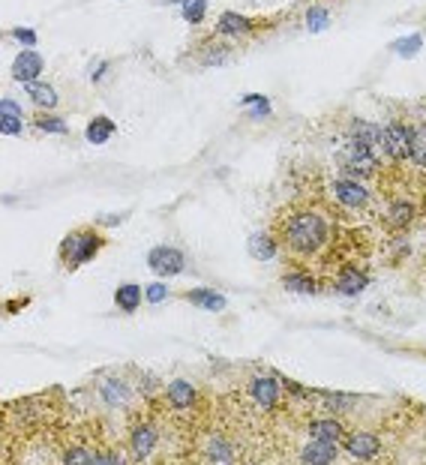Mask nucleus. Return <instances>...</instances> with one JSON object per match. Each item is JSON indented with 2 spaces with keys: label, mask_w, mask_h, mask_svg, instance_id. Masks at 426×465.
<instances>
[{
  "label": "nucleus",
  "mask_w": 426,
  "mask_h": 465,
  "mask_svg": "<svg viewBox=\"0 0 426 465\" xmlns=\"http://www.w3.org/2000/svg\"><path fill=\"white\" fill-rule=\"evenodd\" d=\"M285 237H288L291 249L309 255V253H316V249H321L324 237H328V225H324V219L316 217V213H297V217L288 219Z\"/></svg>",
  "instance_id": "1"
},
{
  "label": "nucleus",
  "mask_w": 426,
  "mask_h": 465,
  "mask_svg": "<svg viewBox=\"0 0 426 465\" xmlns=\"http://www.w3.org/2000/svg\"><path fill=\"white\" fill-rule=\"evenodd\" d=\"M99 246L103 241L93 234V231H78V234H70L63 241V262L70 267H78L84 262H91V258L99 253Z\"/></svg>",
  "instance_id": "2"
},
{
  "label": "nucleus",
  "mask_w": 426,
  "mask_h": 465,
  "mask_svg": "<svg viewBox=\"0 0 426 465\" xmlns=\"http://www.w3.org/2000/svg\"><path fill=\"white\" fill-rule=\"evenodd\" d=\"M340 160H342V165H345V172L361 174V177H369V174L375 172V165H378L373 147H369L366 141H361V139H354V141L345 144Z\"/></svg>",
  "instance_id": "3"
},
{
  "label": "nucleus",
  "mask_w": 426,
  "mask_h": 465,
  "mask_svg": "<svg viewBox=\"0 0 426 465\" xmlns=\"http://www.w3.org/2000/svg\"><path fill=\"white\" fill-rule=\"evenodd\" d=\"M148 265L160 276H177L183 270V255L174 246H156V249H150Z\"/></svg>",
  "instance_id": "4"
},
{
  "label": "nucleus",
  "mask_w": 426,
  "mask_h": 465,
  "mask_svg": "<svg viewBox=\"0 0 426 465\" xmlns=\"http://www.w3.org/2000/svg\"><path fill=\"white\" fill-rule=\"evenodd\" d=\"M381 144H385V151L390 156L402 160V156L411 153V129L399 127V123H387V127L381 129Z\"/></svg>",
  "instance_id": "5"
},
{
  "label": "nucleus",
  "mask_w": 426,
  "mask_h": 465,
  "mask_svg": "<svg viewBox=\"0 0 426 465\" xmlns=\"http://www.w3.org/2000/svg\"><path fill=\"white\" fill-rule=\"evenodd\" d=\"M345 447H349V453L357 459H375L378 450H381V441L373 433H354V435H349V441H345Z\"/></svg>",
  "instance_id": "6"
},
{
  "label": "nucleus",
  "mask_w": 426,
  "mask_h": 465,
  "mask_svg": "<svg viewBox=\"0 0 426 465\" xmlns=\"http://www.w3.org/2000/svg\"><path fill=\"white\" fill-rule=\"evenodd\" d=\"M39 72H42V58H39L37 51H21L18 58H15V63H13V75H15V82L30 84Z\"/></svg>",
  "instance_id": "7"
},
{
  "label": "nucleus",
  "mask_w": 426,
  "mask_h": 465,
  "mask_svg": "<svg viewBox=\"0 0 426 465\" xmlns=\"http://www.w3.org/2000/svg\"><path fill=\"white\" fill-rule=\"evenodd\" d=\"M333 196L340 198L342 204H349V208H363V204H366V189L361 184H354V180H336Z\"/></svg>",
  "instance_id": "8"
},
{
  "label": "nucleus",
  "mask_w": 426,
  "mask_h": 465,
  "mask_svg": "<svg viewBox=\"0 0 426 465\" xmlns=\"http://www.w3.org/2000/svg\"><path fill=\"white\" fill-rule=\"evenodd\" d=\"M250 390H252V400L262 408H273L279 402V384L273 378H255Z\"/></svg>",
  "instance_id": "9"
},
{
  "label": "nucleus",
  "mask_w": 426,
  "mask_h": 465,
  "mask_svg": "<svg viewBox=\"0 0 426 465\" xmlns=\"http://www.w3.org/2000/svg\"><path fill=\"white\" fill-rule=\"evenodd\" d=\"M304 462H316V465L336 462V441L316 438V441H312V445L304 450Z\"/></svg>",
  "instance_id": "10"
},
{
  "label": "nucleus",
  "mask_w": 426,
  "mask_h": 465,
  "mask_svg": "<svg viewBox=\"0 0 426 465\" xmlns=\"http://www.w3.org/2000/svg\"><path fill=\"white\" fill-rule=\"evenodd\" d=\"M186 300L195 303V306H201V310H207V312L226 310V298H222V294H217V291H210V288H195V291H189Z\"/></svg>",
  "instance_id": "11"
},
{
  "label": "nucleus",
  "mask_w": 426,
  "mask_h": 465,
  "mask_svg": "<svg viewBox=\"0 0 426 465\" xmlns=\"http://www.w3.org/2000/svg\"><path fill=\"white\" fill-rule=\"evenodd\" d=\"M0 123H4V132L6 135H18L21 132V108L15 106L13 99L0 102Z\"/></svg>",
  "instance_id": "12"
},
{
  "label": "nucleus",
  "mask_w": 426,
  "mask_h": 465,
  "mask_svg": "<svg viewBox=\"0 0 426 465\" xmlns=\"http://www.w3.org/2000/svg\"><path fill=\"white\" fill-rule=\"evenodd\" d=\"M195 400V390L189 381H172L168 384V402H172L174 408H189Z\"/></svg>",
  "instance_id": "13"
},
{
  "label": "nucleus",
  "mask_w": 426,
  "mask_h": 465,
  "mask_svg": "<svg viewBox=\"0 0 426 465\" xmlns=\"http://www.w3.org/2000/svg\"><path fill=\"white\" fill-rule=\"evenodd\" d=\"M84 135H87V141H93V144H105L111 135H115V123L99 115V117H93L91 123H87V132Z\"/></svg>",
  "instance_id": "14"
},
{
  "label": "nucleus",
  "mask_w": 426,
  "mask_h": 465,
  "mask_svg": "<svg viewBox=\"0 0 426 465\" xmlns=\"http://www.w3.org/2000/svg\"><path fill=\"white\" fill-rule=\"evenodd\" d=\"M153 445H156V433H153L150 426H141V429H136V433H132V450H136L138 459L150 457Z\"/></svg>",
  "instance_id": "15"
},
{
  "label": "nucleus",
  "mask_w": 426,
  "mask_h": 465,
  "mask_svg": "<svg viewBox=\"0 0 426 465\" xmlns=\"http://www.w3.org/2000/svg\"><path fill=\"white\" fill-rule=\"evenodd\" d=\"M115 303L120 306L123 312H136L138 303H141V288L138 286H120L115 291Z\"/></svg>",
  "instance_id": "16"
},
{
  "label": "nucleus",
  "mask_w": 426,
  "mask_h": 465,
  "mask_svg": "<svg viewBox=\"0 0 426 465\" xmlns=\"http://www.w3.org/2000/svg\"><path fill=\"white\" fill-rule=\"evenodd\" d=\"M336 288H340L342 294H357V291L366 288V276L357 274V267H345L340 282H336Z\"/></svg>",
  "instance_id": "17"
},
{
  "label": "nucleus",
  "mask_w": 426,
  "mask_h": 465,
  "mask_svg": "<svg viewBox=\"0 0 426 465\" xmlns=\"http://www.w3.org/2000/svg\"><path fill=\"white\" fill-rule=\"evenodd\" d=\"M25 90H27V96L37 102V106H46V108H54V106H58V94H54V87H49V84L30 82Z\"/></svg>",
  "instance_id": "18"
},
{
  "label": "nucleus",
  "mask_w": 426,
  "mask_h": 465,
  "mask_svg": "<svg viewBox=\"0 0 426 465\" xmlns=\"http://www.w3.org/2000/svg\"><path fill=\"white\" fill-rule=\"evenodd\" d=\"M219 30L222 33H246V30H252V21L238 15V13H222L219 15Z\"/></svg>",
  "instance_id": "19"
},
{
  "label": "nucleus",
  "mask_w": 426,
  "mask_h": 465,
  "mask_svg": "<svg viewBox=\"0 0 426 465\" xmlns=\"http://www.w3.org/2000/svg\"><path fill=\"white\" fill-rule=\"evenodd\" d=\"M250 253H252V258H259V262H267V258L276 255V246H273L271 237L255 234V237H250Z\"/></svg>",
  "instance_id": "20"
},
{
  "label": "nucleus",
  "mask_w": 426,
  "mask_h": 465,
  "mask_svg": "<svg viewBox=\"0 0 426 465\" xmlns=\"http://www.w3.org/2000/svg\"><path fill=\"white\" fill-rule=\"evenodd\" d=\"M309 433L316 435V438H324V441H340L342 426L336 423V421H316V423L309 426Z\"/></svg>",
  "instance_id": "21"
},
{
  "label": "nucleus",
  "mask_w": 426,
  "mask_h": 465,
  "mask_svg": "<svg viewBox=\"0 0 426 465\" xmlns=\"http://www.w3.org/2000/svg\"><path fill=\"white\" fill-rule=\"evenodd\" d=\"M420 49H423V37H420V33H411V37L394 42V51L402 54V58H414V54H418Z\"/></svg>",
  "instance_id": "22"
},
{
  "label": "nucleus",
  "mask_w": 426,
  "mask_h": 465,
  "mask_svg": "<svg viewBox=\"0 0 426 465\" xmlns=\"http://www.w3.org/2000/svg\"><path fill=\"white\" fill-rule=\"evenodd\" d=\"M411 160L414 163H420V165H426V127H418L411 132Z\"/></svg>",
  "instance_id": "23"
},
{
  "label": "nucleus",
  "mask_w": 426,
  "mask_h": 465,
  "mask_svg": "<svg viewBox=\"0 0 426 465\" xmlns=\"http://www.w3.org/2000/svg\"><path fill=\"white\" fill-rule=\"evenodd\" d=\"M205 9H207V0H183V18L198 25L205 18Z\"/></svg>",
  "instance_id": "24"
},
{
  "label": "nucleus",
  "mask_w": 426,
  "mask_h": 465,
  "mask_svg": "<svg viewBox=\"0 0 426 465\" xmlns=\"http://www.w3.org/2000/svg\"><path fill=\"white\" fill-rule=\"evenodd\" d=\"M285 288L300 291V294H309L312 288H316V282H312L309 276H304V274H288L285 276Z\"/></svg>",
  "instance_id": "25"
},
{
  "label": "nucleus",
  "mask_w": 426,
  "mask_h": 465,
  "mask_svg": "<svg viewBox=\"0 0 426 465\" xmlns=\"http://www.w3.org/2000/svg\"><path fill=\"white\" fill-rule=\"evenodd\" d=\"M103 396H105L108 405H120V402H127V388L117 384V381H108L105 388H103Z\"/></svg>",
  "instance_id": "26"
},
{
  "label": "nucleus",
  "mask_w": 426,
  "mask_h": 465,
  "mask_svg": "<svg viewBox=\"0 0 426 465\" xmlns=\"http://www.w3.org/2000/svg\"><path fill=\"white\" fill-rule=\"evenodd\" d=\"M354 139L366 141L369 147H373V144H381V129L369 127V123H357V127H354Z\"/></svg>",
  "instance_id": "27"
},
{
  "label": "nucleus",
  "mask_w": 426,
  "mask_h": 465,
  "mask_svg": "<svg viewBox=\"0 0 426 465\" xmlns=\"http://www.w3.org/2000/svg\"><path fill=\"white\" fill-rule=\"evenodd\" d=\"M210 457H213V462H234V453H231V447H228L222 438H213Z\"/></svg>",
  "instance_id": "28"
},
{
  "label": "nucleus",
  "mask_w": 426,
  "mask_h": 465,
  "mask_svg": "<svg viewBox=\"0 0 426 465\" xmlns=\"http://www.w3.org/2000/svg\"><path fill=\"white\" fill-rule=\"evenodd\" d=\"M37 127H39L42 132H58V135L66 132V123L58 120V117H49V115H39V117H37Z\"/></svg>",
  "instance_id": "29"
},
{
  "label": "nucleus",
  "mask_w": 426,
  "mask_h": 465,
  "mask_svg": "<svg viewBox=\"0 0 426 465\" xmlns=\"http://www.w3.org/2000/svg\"><path fill=\"white\" fill-rule=\"evenodd\" d=\"M306 25H309V30H324V27H328V13H324V9H309V15H306Z\"/></svg>",
  "instance_id": "30"
},
{
  "label": "nucleus",
  "mask_w": 426,
  "mask_h": 465,
  "mask_svg": "<svg viewBox=\"0 0 426 465\" xmlns=\"http://www.w3.org/2000/svg\"><path fill=\"white\" fill-rule=\"evenodd\" d=\"M243 106H250L255 115H267V111H271V102H267V96H246Z\"/></svg>",
  "instance_id": "31"
},
{
  "label": "nucleus",
  "mask_w": 426,
  "mask_h": 465,
  "mask_svg": "<svg viewBox=\"0 0 426 465\" xmlns=\"http://www.w3.org/2000/svg\"><path fill=\"white\" fill-rule=\"evenodd\" d=\"M165 294H168V288L162 286V282H153V286L144 288V298H148L150 303H162V300H165Z\"/></svg>",
  "instance_id": "32"
},
{
  "label": "nucleus",
  "mask_w": 426,
  "mask_h": 465,
  "mask_svg": "<svg viewBox=\"0 0 426 465\" xmlns=\"http://www.w3.org/2000/svg\"><path fill=\"white\" fill-rule=\"evenodd\" d=\"M390 219H394V225H406L411 219V208L408 204H396L394 213H390Z\"/></svg>",
  "instance_id": "33"
},
{
  "label": "nucleus",
  "mask_w": 426,
  "mask_h": 465,
  "mask_svg": "<svg viewBox=\"0 0 426 465\" xmlns=\"http://www.w3.org/2000/svg\"><path fill=\"white\" fill-rule=\"evenodd\" d=\"M15 39H18V42H25V45H33V42H37V33H33V30H25V27H18V30H15Z\"/></svg>",
  "instance_id": "34"
}]
</instances>
